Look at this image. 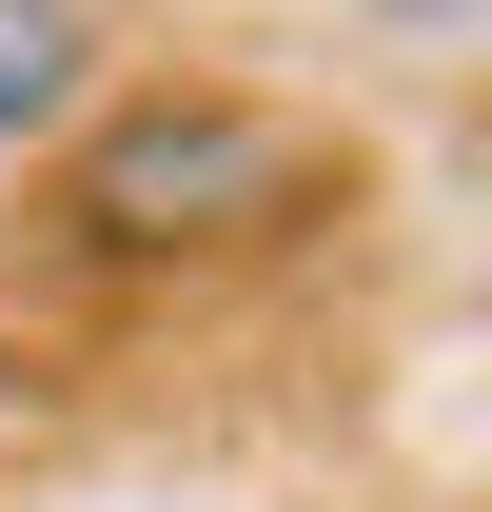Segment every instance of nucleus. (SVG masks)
Instances as JSON below:
<instances>
[{
	"label": "nucleus",
	"mask_w": 492,
	"mask_h": 512,
	"mask_svg": "<svg viewBox=\"0 0 492 512\" xmlns=\"http://www.w3.org/2000/svg\"><path fill=\"white\" fill-rule=\"evenodd\" d=\"M40 178H60V237H99V256H256L355 197V138L256 99V79H158V99L99 79Z\"/></svg>",
	"instance_id": "nucleus-1"
},
{
	"label": "nucleus",
	"mask_w": 492,
	"mask_h": 512,
	"mask_svg": "<svg viewBox=\"0 0 492 512\" xmlns=\"http://www.w3.org/2000/svg\"><path fill=\"white\" fill-rule=\"evenodd\" d=\"M99 79H119V20L99 0H0V158H60Z\"/></svg>",
	"instance_id": "nucleus-2"
}]
</instances>
